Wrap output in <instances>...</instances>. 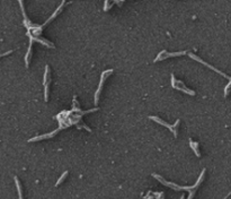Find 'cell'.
Returning <instances> with one entry per match:
<instances>
[{
  "mask_svg": "<svg viewBox=\"0 0 231 199\" xmlns=\"http://www.w3.org/2000/svg\"><path fill=\"white\" fill-rule=\"evenodd\" d=\"M99 110L98 107H95V109H91V110H87V111H81V112H75V111H62L60 112L58 115H57V120L59 122V129H64V128H68L72 125L77 126L78 129H86L87 131H90L91 133V129L84 123L82 121V117L85 114L88 113H91V112H95Z\"/></svg>",
  "mask_w": 231,
  "mask_h": 199,
  "instance_id": "1",
  "label": "cell"
},
{
  "mask_svg": "<svg viewBox=\"0 0 231 199\" xmlns=\"http://www.w3.org/2000/svg\"><path fill=\"white\" fill-rule=\"evenodd\" d=\"M205 168H203L202 172H201V174H200V176H199V179H197V181H196V183L194 184V186H189V187H182V186H178V184H176V183H174V182H169V181H167V180H165L161 175H159V174H156V173H152V176L154 178V179H157L161 184H164V186H166V187H168V188H172L173 190H175V191H180V190H186V191H193V190H196L199 187H200V184L202 183L203 179H204V174H205Z\"/></svg>",
  "mask_w": 231,
  "mask_h": 199,
  "instance_id": "2",
  "label": "cell"
},
{
  "mask_svg": "<svg viewBox=\"0 0 231 199\" xmlns=\"http://www.w3.org/2000/svg\"><path fill=\"white\" fill-rule=\"evenodd\" d=\"M149 119H151L152 121H154V122H157V123H159V125H161V126L168 128V129L173 133L174 137H177V133H178V126H179V123H180V120H179V119H178L174 125H169L168 122L164 121L162 119H160L159 117H156V115H150Z\"/></svg>",
  "mask_w": 231,
  "mask_h": 199,
  "instance_id": "3",
  "label": "cell"
},
{
  "mask_svg": "<svg viewBox=\"0 0 231 199\" xmlns=\"http://www.w3.org/2000/svg\"><path fill=\"white\" fill-rule=\"evenodd\" d=\"M172 87L173 88H175V90H177V91H180V92H183V93H185V94H188V95H192V96H194L196 93L193 91V90H191V88H188L182 80H177L176 78H175V76H174L173 74H172Z\"/></svg>",
  "mask_w": 231,
  "mask_h": 199,
  "instance_id": "4",
  "label": "cell"
},
{
  "mask_svg": "<svg viewBox=\"0 0 231 199\" xmlns=\"http://www.w3.org/2000/svg\"><path fill=\"white\" fill-rule=\"evenodd\" d=\"M113 69H108V70H105L103 74H102V76H100V82H99V85H98V87H97V90H96V93H95V105H98V102H99V95H100V92H102V90H103V86H104V83H105V80L107 79V77H110L112 74H113Z\"/></svg>",
  "mask_w": 231,
  "mask_h": 199,
  "instance_id": "5",
  "label": "cell"
},
{
  "mask_svg": "<svg viewBox=\"0 0 231 199\" xmlns=\"http://www.w3.org/2000/svg\"><path fill=\"white\" fill-rule=\"evenodd\" d=\"M43 85H44V101L48 102L50 96V85H51V71H50V67L48 65L45 66Z\"/></svg>",
  "mask_w": 231,
  "mask_h": 199,
  "instance_id": "6",
  "label": "cell"
},
{
  "mask_svg": "<svg viewBox=\"0 0 231 199\" xmlns=\"http://www.w3.org/2000/svg\"><path fill=\"white\" fill-rule=\"evenodd\" d=\"M188 52L187 51H180V52H168L166 50H162L161 52L158 53V56L156 57L154 59V62H158V61H161V60H165V59H168V58H173V57H180V56H184V54H187Z\"/></svg>",
  "mask_w": 231,
  "mask_h": 199,
  "instance_id": "7",
  "label": "cell"
},
{
  "mask_svg": "<svg viewBox=\"0 0 231 199\" xmlns=\"http://www.w3.org/2000/svg\"><path fill=\"white\" fill-rule=\"evenodd\" d=\"M188 56H189V57H191V58H192V59H194V60H196V61H199V62H201V64H203V65H204V66L209 67V68H211V69H212V70H214V71H216V72H218V74H220V75H221V76H223V77H226V78H227V79H229V82H230V80H231V77H229V76H227V75H226V74H223V72H222V71H221V70H219V69H216V68H215V67L211 66V65H209V64H207V62H205V61H203V60H202V59H201V58H200V57H197V56H195V54H194V53H192V52H188Z\"/></svg>",
  "mask_w": 231,
  "mask_h": 199,
  "instance_id": "8",
  "label": "cell"
},
{
  "mask_svg": "<svg viewBox=\"0 0 231 199\" xmlns=\"http://www.w3.org/2000/svg\"><path fill=\"white\" fill-rule=\"evenodd\" d=\"M27 36L29 37V41H36V42H40V43H42L43 45H45V46H48V48H54V44L52 43V42H50V41H48V40H45V37H35V36H33L32 34L29 33V32H27Z\"/></svg>",
  "mask_w": 231,
  "mask_h": 199,
  "instance_id": "9",
  "label": "cell"
},
{
  "mask_svg": "<svg viewBox=\"0 0 231 199\" xmlns=\"http://www.w3.org/2000/svg\"><path fill=\"white\" fill-rule=\"evenodd\" d=\"M60 131V129H57L54 131H51V133H46V135H42V136H37V137H34V138H30L28 139V143H33V141H40V140H43V139H49V138H52L54 137L57 133Z\"/></svg>",
  "mask_w": 231,
  "mask_h": 199,
  "instance_id": "10",
  "label": "cell"
},
{
  "mask_svg": "<svg viewBox=\"0 0 231 199\" xmlns=\"http://www.w3.org/2000/svg\"><path fill=\"white\" fill-rule=\"evenodd\" d=\"M33 41H29L28 44V50L26 52V56H25V66L26 68L29 67V64H30V60H32V54H33Z\"/></svg>",
  "mask_w": 231,
  "mask_h": 199,
  "instance_id": "11",
  "label": "cell"
},
{
  "mask_svg": "<svg viewBox=\"0 0 231 199\" xmlns=\"http://www.w3.org/2000/svg\"><path fill=\"white\" fill-rule=\"evenodd\" d=\"M64 5H65V1H62V2L60 3V6L58 7V9H57V10L54 11V14H53V15H52V16H51V17H50V18H49V19H48V21H46V22H45V23L43 24V26H44V27H45V25H48V24H49L50 22H52V21H53V19H54V18H55V17L58 16L59 14H60V13L62 11V9H63Z\"/></svg>",
  "mask_w": 231,
  "mask_h": 199,
  "instance_id": "12",
  "label": "cell"
},
{
  "mask_svg": "<svg viewBox=\"0 0 231 199\" xmlns=\"http://www.w3.org/2000/svg\"><path fill=\"white\" fill-rule=\"evenodd\" d=\"M189 146H191V148L194 151L195 155H196L197 157H201V152H200V149H199V143L193 141L192 139H189Z\"/></svg>",
  "mask_w": 231,
  "mask_h": 199,
  "instance_id": "13",
  "label": "cell"
},
{
  "mask_svg": "<svg viewBox=\"0 0 231 199\" xmlns=\"http://www.w3.org/2000/svg\"><path fill=\"white\" fill-rule=\"evenodd\" d=\"M14 180H15V184H16V188H17V191H18V196L19 199H24L23 196V190H22V184H20V181L17 176H14Z\"/></svg>",
  "mask_w": 231,
  "mask_h": 199,
  "instance_id": "14",
  "label": "cell"
},
{
  "mask_svg": "<svg viewBox=\"0 0 231 199\" xmlns=\"http://www.w3.org/2000/svg\"><path fill=\"white\" fill-rule=\"evenodd\" d=\"M68 174H69V172H68V171H64V172H63V174H62V175H61V176L58 179V181H57V183H55V187H59V186H60V184H61V183H62V182L65 180V178L68 176Z\"/></svg>",
  "mask_w": 231,
  "mask_h": 199,
  "instance_id": "15",
  "label": "cell"
},
{
  "mask_svg": "<svg viewBox=\"0 0 231 199\" xmlns=\"http://www.w3.org/2000/svg\"><path fill=\"white\" fill-rule=\"evenodd\" d=\"M108 9H111V6L108 5V1H107V0H105V2H104V10H105V11H107Z\"/></svg>",
  "mask_w": 231,
  "mask_h": 199,
  "instance_id": "16",
  "label": "cell"
},
{
  "mask_svg": "<svg viewBox=\"0 0 231 199\" xmlns=\"http://www.w3.org/2000/svg\"><path fill=\"white\" fill-rule=\"evenodd\" d=\"M13 51H14V50H10V51H8V52H6V53H3V54H2V56H1V57H5V56H7V54H9V53H11V52H13Z\"/></svg>",
  "mask_w": 231,
  "mask_h": 199,
  "instance_id": "17",
  "label": "cell"
},
{
  "mask_svg": "<svg viewBox=\"0 0 231 199\" xmlns=\"http://www.w3.org/2000/svg\"><path fill=\"white\" fill-rule=\"evenodd\" d=\"M180 199H185V197H184V196H182V197H180Z\"/></svg>",
  "mask_w": 231,
  "mask_h": 199,
  "instance_id": "18",
  "label": "cell"
},
{
  "mask_svg": "<svg viewBox=\"0 0 231 199\" xmlns=\"http://www.w3.org/2000/svg\"><path fill=\"white\" fill-rule=\"evenodd\" d=\"M228 196H229V195H228ZM228 196H226V197H224L223 199H227V198H228Z\"/></svg>",
  "mask_w": 231,
  "mask_h": 199,
  "instance_id": "19",
  "label": "cell"
}]
</instances>
